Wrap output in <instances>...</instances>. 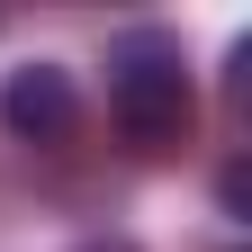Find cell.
I'll use <instances>...</instances> for the list:
<instances>
[{"instance_id":"3957f363","label":"cell","mask_w":252,"mask_h":252,"mask_svg":"<svg viewBox=\"0 0 252 252\" xmlns=\"http://www.w3.org/2000/svg\"><path fill=\"white\" fill-rule=\"evenodd\" d=\"M216 198H225V216H243V198H252V180H243V162H225V180H216Z\"/></svg>"},{"instance_id":"7a4b0ae2","label":"cell","mask_w":252,"mask_h":252,"mask_svg":"<svg viewBox=\"0 0 252 252\" xmlns=\"http://www.w3.org/2000/svg\"><path fill=\"white\" fill-rule=\"evenodd\" d=\"M0 126H9V144H72V126H81V90L63 63H18L9 81H0Z\"/></svg>"},{"instance_id":"6da1fadb","label":"cell","mask_w":252,"mask_h":252,"mask_svg":"<svg viewBox=\"0 0 252 252\" xmlns=\"http://www.w3.org/2000/svg\"><path fill=\"white\" fill-rule=\"evenodd\" d=\"M108 117L135 153H171L198 126V90H189V54L171 27H126L108 45Z\"/></svg>"},{"instance_id":"277c9868","label":"cell","mask_w":252,"mask_h":252,"mask_svg":"<svg viewBox=\"0 0 252 252\" xmlns=\"http://www.w3.org/2000/svg\"><path fill=\"white\" fill-rule=\"evenodd\" d=\"M72 252H144L135 234H90V243H72Z\"/></svg>"}]
</instances>
